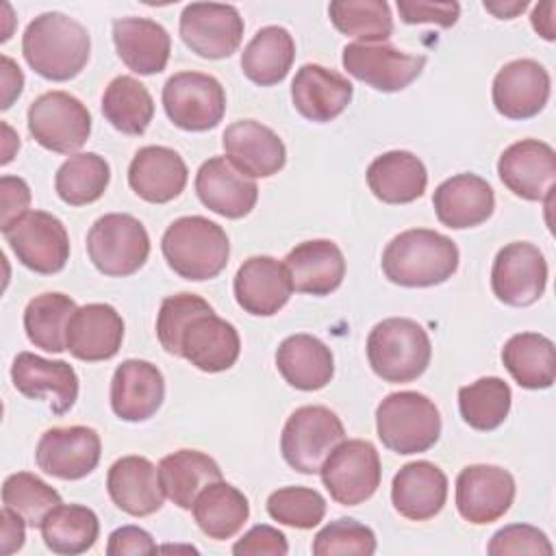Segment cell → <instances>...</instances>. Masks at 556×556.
Instances as JSON below:
<instances>
[{"instance_id": "d6a6232c", "label": "cell", "mask_w": 556, "mask_h": 556, "mask_svg": "<svg viewBox=\"0 0 556 556\" xmlns=\"http://www.w3.org/2000/svg\"><path fill=\"white\" fill-rule=\"evenodd\" d=\"M280 376L300 391L324 389L334 376L330 348L313 334H291L276 350Z\"/></svg>"}, {"instance_id": "ab89813d", "label": "cell", "mask_w": 556, "mask_h": 556, "mask_svg": "<svg viewBox=\"0 0 556 556\" xmlns=\"http://www.w3.org/2000/svg\"><path fill=\"white\" fill-rule=\"evenodd\" d=\"M76 308V302L65 293L50 291L35 295L24 311L28 341L52 354L67 350V326Z\"/></svg>"}, {"instance_id": "cb8c5ba5", "label": "cell", "mask_w": 556, "mask_h": 556, "mask_svg": "<svg viewBox=\"0 0 556 556\" xmlns=\"http://www.w3.org/2000/svg\"><path fill=\"white\" fill-rule=\"evenodd\" d=\"M165 400V380L156 365L128 358L111 380V408L124 421L150 419Z\"/></svg>"}, {"instance_id": "ee69618b", "label": "cell", "mask_w": 556, "mask_h": 556, "mask_svg": "<svg viewBox=\"0 0 556 556\" xmlns=\"http://www.w3.org/2000/svg\"><path fill=\"white\" fill-rule=\"evenodd\" d=\"M328 15L339 33L363 43H384L393 35V17L384 0H334Z\"/></svg>"}, {"instance_id": "f35d334b", "label": "cell", "mask_w": 556, "mask_h": 556, "mask_svg": "<svg viewBox=\"0 0 556 556\" xmlns=\"http://www.w3.org/2000/svg\"><path fill=\"white\" fill-rule=\"evenodd\" d=\"M41 539L54 554L76 556L91 549L100 534L98 515L80 504H59L41 521Z\"/></svg>"}, {"instance_id": "ba28073f", "label": "cell", "mask_w": 556, "mask_h": 556, "mask_svg": "<svg viewBox=\"0 0 556 556\" xmlns=\"http://www.w3.org/2000/svg\"><path fill=\"white\" fill-rule=\"evenodd\" d=\"M28 132L41 148L72 156L89 139L91 113L67 91H46L28 106Z\"/></svg>"}, {"instance_id": "9c48e42d", "label": "cell", "mask_w": 556, "mask_h": 556, "mask_svg": "<svg viewBox=\"0 0 556 556\" xmlns=\"http://www.w3.org/2000/svg\"><path fill=\"white\" fill-rule=\"evenodd\" d=\"M319 476L337 504L358 506L380 486V456L369 441L343 439L324 460Z\"/></svg>"}, {"instance_id": "f5cc1de1", "label": "cell", "mask_w": 556, "mask_h": 556, "mask_svg": "<svg viewBox=\"0 0 556 556\" xmlns=\"http://www.w3.org/2000/svg\"><path fill=\"white\" fill-rule=\"evenodd\" d=\"M0 230L4 232L11 224H15L22 215L28 213L30 206V189L20 176H2L0 178Z\"/></svg>"}, {"instance_id": "8d00e7d4", "label": "cell", "mask_w": 556, "mask_h": 556, "mask_svg": "<svg viewBox=\"0 0 556 556\" xmlns=\"http://www.w3.org/2000/svg\"><path fill=\"white\" fill-rule=\"evenodd\" d=\"M502 363L523 389H549L556 380V348L539 332L513 334L502 348Z\"/></svg>"}, {"instance_id": "44dd1931", "label": "cell", "mask_w": 556, "mask_h": 556, "mask_svg": "<svg viewBox=\"0 0 556 556\" xmlns=\"http://www.w3.org/2000/svg\"><path fill=\"white\" fill-rule=\"evenodd\" d=\"M195 193L206 208L228 219L245 217L258 200L254 178L237 169L226 156H213L200 165Z\"/></svg>"}, {"instance_id": "9a60e30c", "label": "cell", "mask_w": 556, "mask_h": 556, "mask_svg": "<svg viewBox=\"0 0 556 556\" xmlns=\"http://www.w3.org/2000/svg\"><path fill=\"white\" fill-rule=\"evenodd\" d=\"M515 500V478L497 465H469L456 478V508L473 526L504 517Z\"/></svg>"}, {"instance_id": "6f0895ef", "label": "cell", "mask_w": 556, "mask_h": 556, "mask_svg": "<svg viewBox=\"0 0 556 556\" xmlns=\"http://www.w3.org/2000/svg\"><path fill=\"white\" fill-rule=\"evenodd\" d=\"M554 0H545L541 4L534 7L532 11V28L547 41H554L556 33H554Z\"/></svg>"}, {"instance_id": "816d5d0a", "label": "cell", "mask_w": 556, "mask_h": 556, "mask_svg": "<svg viewBox=\"0 0 556 556\" xmlns=\"http://www.w3.org/2000/svg\"><path fill=\"white\" fill-rule=\"evenodd\" d=\"M289 552L287 536L271 526L258 523L250 528L235 545L232 554L237 556H256V554H271V556H285Z\"/></svg>"}, {"instance_id": "681fc988", "label": "cell", "mask_w": 556, "mask_h": 556, "mask_svg": "<svg viewBox=\"0 0 556 556\" xmlns=\"http://www.w3.org/2000/svg\"><path fill=\"white\" fill-rule=\"evenodd\" d=\"M486 552L491 556H506V554L552 556L554 547L543 530L528 523H510L491 536Z\"/></svg>"}, {"instance_id": "d4e9b609", "label": "cell", "mask_w": 556, "mask_h": 556, "mask_svg": "<svg viewBox=\"0 0 556 556\" xmlns=\"http://www.w3.org/2000/svg\"><path fill=\"white\" fill-rule=\"evenodd\" d=\"M352 96L354 87L345 76L317 63L302 65L291 83V100L298 113L319 124L339 117Z\"/></svg>"}, {"instance_id": "f6af8a7d", "label": "cell", "mask_w": 556, "mask_h": 556, "mask_svg": "<svg viewBox=\"0 0 556 556\" xmlns=\"http://www.w3.org/2000/svg\"><path fill=\"white\" fill-rule=\"evenodd\" d=\"M2 504L15 510L26 526L39 528L46 515L61 504V495L35 473L17 471L2 484Z\"/></svg>"}, {"instance_id": "52a82bcc", "label": "cell", "mask_w": 556, "mask_h": 556, "mask_svg": "<svg viewBox=\"0 0 556 556\" xmlns=\"http://www.w3.org/2000/svg\"><path fill=\"white\" fill-rule=\"evenodd\" d=\"M345 439V428L337 413L326 406L295 408L280 437L285 463L300 473H319L328 454Z\"/></svg>"}, {"instance_id": "5b68a950", "label": "cell", "mask_w": 556, "mask_h": 556, "mask_svg": "<svg viewBox=\"0 0 556 556\" xmlns=\"http://www.w3.org/2000/svg\"><path fill=\"white\" fill-rule=\"evenodd\" d=\"M376 430L387 450L404 456L419 454L439 441L441 415L424 393L397 391L378 404Z\"/></svg>"}, {"instance_id": "e575fe53", "label": "cell", "mask_w": 556, "mask_h": 556, "mask_svg": "<svg viewBox=\"0 0 556 556\" xmlns=\"http://www.w3.org/2000/svg\"><path fill=\"white\" fill-rule=\"evenodd\" d=\"M159 478L165 495L178 508L189 510L204 486L222 480V469L204 452L178 450L161 458Z\"/></svg>"}, {"instance_id": "6da1fadb", "label": "cell", "mask_w": 556, "mask_h": 556, "mask_svg": "<svg viewBox=\"0 0 556 556\" xmlns=\"http://www.w3.org/2000/svg\"><path fill=\"white\" fill-rule=\"evenodd\" d=\"M89 52L87 28L59 11L37 15L22 37V54L30 70L54 83L78 76L89 61Z\"/></svg>"}, {"instance_id": "484cf974", "label": "cell", "mask_w": 556, "mask_h": 556, "mask_svg": "<svg viewBox=\"0 0 556 556\" xmlns=\"http://www.w3.org/2000/svg\"><path fill=\"white\" fill-rule=\"evenodd\" d=\"M124 339V319L111 304H85L76 308L67 326V350L74 358L96 363L113 358Z\"/></svg>"}, {"instance_id": "d590c367", "label": "cell", "mask_w": 556, "mask_h": 556, "mask_svg": "<svg viewBox=\"0 0 556 556\" xmlns=\"http://www.w3.org/2000/svg\"><path fill=\"white\" fill-rule=\"evenodd\" d=\"M191 510L198 528L215 541L232 539L250 517L248 497L224 480L204 486L198 493Z\"/></svg>"}, {"instance_id": "2e32d148", "label": "cell", "mask_w": 556, "mask_h": 556, "mask_svg": "<svg viewBox=\"0 0 556 556\" xmlns=\"http://www.w3.org/2000/svg\"><path fill=\"white\" fill-rule=\"evenodd\" d=\"M100 434L89 426L50 428L41 434L35 460L37 467L59 480H80L100 463Z\"/></svg>"}, {"instance_id": "91938a15", "label": "cell", "mask_w": 556, "mask_h": 556, "mask_svg": "<svg viewBox=\"0 0 556 556\" xmlns=\"http://www.w3.org/2000/svg\"><path fill=\"white\" fill-rule=\"evenodd\" d=\"M2 130H4V156H2V165H7L11 159H13V154H11V148L9 146H15V148H20V137H15L13 135V130H11V126L9 124H2Z\"/></svg>"}, {"instance_id": "7bdbcfd3", "label": "cell", "mask_w": 556, "mask_h": 556, "mask_svg": "<svg viewBox=\"0 0 556 556\" xmlns=\"http://www.w3.org/2000/svg\"><path fill=\"white\" fill-rule=\"evenodd\" d=\"M510 387L497 376L480 378L458 389V408L467 426L480 432L495 430L504 424L510 410Z\"/></svg>"}, {"instance_id": "9f6ffc18", "label": "cell", "mask_w": 556, "mask_h": 556, "mask_svg": "<svg viewBox=\"0 0 556 556\" xmlns=\"http://www.w3.org/2000/svg\"><path fill=\"white\" fill-rule=\"evenodd\" d=\"M22 87H24L22 70L15 65L13 59L2 54V104L0 106L9 109L13 100L22 93Z\"/></svg>"}, {"instance_id": "c3c4849f", "label": "cell", "mask_w": 556, "mask_h": 556, "mask_svg": "<svg viewBox=\"0 0 556 556\" xmlns=\"http://www.w3.org/2000/svg\"><path fill=\"white\" fill-rule=\"evenodd\" d=\"M206 308H211V304L195 293H176V295H167L161 302V308L156 315V337L167 354L178 356L180 332L185 330V326L193 315Z\"/></svg>"}, {"instance_id": "8992f818", "label": "cell", "mask_w": 556, "mask_h": 556, "mask_svg": "<svg viewBox=\"0 0 556 556\" xmlns=\"http://www.w3.org/2000/svg\"><path fill=\"white\" fill-rule=\"evenodd\" d=\"M87 254L100 274L124 278L146 265L150 237L137 217L106 213L87 232Z\"/></svg>"}, {"instance_id": "5bb4252c", "label": "cell", "mask_w": 556, "mask_h": 556, "mask_svg": "<svg viewBox=\"0 0 556 556\" xmlns=\"http://www.w3.org/2000/svg\"><path fill=\"white\" fill-rule=\"evenodd\" d=\"M341 63L356 80L391 93L406 89L424 70V54H408L389 43L354 41L343 48Z\"/></svg>"}, {"instance_id": "30bf717a", "label": "cell", "mask_w": 556, "mask_h": 556, "mask_svg": "<svg viewBox=\"0 0 556 556\" xmlns=\"http://www.w3.org/2000/svg\"><path fill=\"white\" fill-rule=\"evenodd\" d=\"M163 109L169 122L189 132L215 128L226 113L222 83L202 72H178L163 87Z\"/></svg>"}, {"instance_id": "7c38bea8", "label": "cell", "mask_w": 556, "mask_h": 556, "mask_svg": "<svg viewBox=\"0 0 556 556\" xmlns=\"http://www.w3.org/2000/svg\"><path fill=\"white\" fill-rule=\"evenodd\" d=\"M180 39L202 59H226L241 46L243 17L232 4L191 2L180 13Z\"/></svg>"}, {"instance_id": "4316f807", "label": "cell", "mask_w": 556, "mask_h": 556, "mask_svg": "<svg viewBox=\"0 0 556 556\" xmlns=\"http://www.w3.org/2000/svg\"><path fill=\"white\" fill-rule=\"evenodd\" d=\"M106 491L113 504L132 517L156 513L165 500L159 467L146 456L117 458L106 473Z\"/></svg>"}, {"instance_id": "e0dca14e", "label": "cell", "mask_w": 556, "mask_h": 556, "mask_svg": "<svg viewBox=\"0 0 556 556\" xmlns=\"http://www.w3.org/2000/svg\"><path fill=\"white\" fill-rule=\"evenodd\" d=\"M497 174L515 195L530 202H543L554 191L556 152L549 143L539 139L515 141L502 152Z\"/></svg>"}, {"instance_id": "b9f144b4", "label": "cell", "mask_w": 556, "mask_h": 556, "mask_svg": "<svg viewBox=\"0 0 556 556\" xmlns=\"http://www.w3.org/2000/svg\"><path fill=\"white\" fill-rule=\"evenodd\" d=\"M111 180V167L96 152L72 154L54 176L56 195L70 206L91 204L102 198Z\"/></svg>"}, {"instance_id": "d6986e66", "label": "cell", "mask_w": 556, "mask_h": 556, "mask_svg": "<svg viewBox=\"0 0 556 556\" xmlns=\"http://www.w3.org/2000/svg\"><path fill=\"white\" fill-rule=\"evenodd\" d=\"M13 387L28 400H43L54 415H65L78 397V376L65 361L20 352L11 365Z\"/></svg>"}, {"instance_id": "3957f363", "label": "cell", "mask_w": 556, "mask_h": 556, "mask_svg": "<svg viewBox=\"0 0 556 556\" xmlns=\"http://www.w3.org/2000/svg\"><path fill=\"white\" fill-rule=\"evenodd\" d=\"M167 265L185 280H211L224 271L230 243L224 228L202 215L174 219L161 239Z\"/></svg>"}, {"instance_id": "836d02e7", "label": "cell", "mask_w": 556, "mask_h": 556, "mask_svg": "<svg viewBox=\"0 0 556 556\" xmlns=\"http://www.w3.org/2000/svg\"><path fill=\"white\" fill-rule=\"evenodd\" d=\"M367 185L384 204H408L424 195L428 172L413 152L391 150L369 163Z\"/></svg>"}, {"instance_id": "db71d44e", "label": "cell", "mask_w": 556, "mask_h": 556, "mask_svg": "<svg viewBox=\"0 0 556 556\" xmlns=\"http://www.w3.org/2000/svg\"><path fill=\"white\" fill-rule=\"evenodd\" d=\"M156 543L150 532L137 526H122L111 532L106 554L109 556H126V554H154Z\"/></svg>"}, {"instance_id": "4fadbf2b", "label": "cell", "mask_w": 556, "mask_h": 556, "mask_svg": "<svg viewBox=\"0 0 556 556\" xmlns=\"http://www.w3.org/2000/svg\"><path fill=\"white\" fill-rule=\"evenodd\" d=\"M547 285V261L543 252L528 241L504 245L491 267V289L508 306L534 304Z\"/></svg>"}, {"instance_id": "7dc6e473", "label": "cell", "mask_w": 556, "mask_h": 556, "mask_svg": "<svg viewBox=\"0 0 556 556\" xmlns=\"http://www.w3.org/2000/svg\"><path fill=\"white\" fill-rule=\"evenodd\" d=\"M374 552H376L374 530L350 517L330 521L315 534V541H313V554L317 556H343V554L369 556Z\"/></svg>"}, {"instance_id": "bcb514c9", "label": "cell", "mask_w": 556, "mask_h": 556, "mask_svg": "<svg viewBox=\"0 0 556 556\" xmlns=\"http://www.w3.org/2000/svg\"><path fill=\"white\" fill-rule=\"evenodd\" d=\"M267 513L278 523L311 530L324 519L326 500L308 486H282L267 497Z\"/></svg>"}, {"instance_id": "8fae6325", "label": "cell", "mask_w": 556, "mask_h": 556, "mask_svg": "<svg viewBox=\"0 0 556 556\" xmlns=\"http://www.w3.org/2000/svg\"><path fill=\"white\" fill-rule=\"evenodd\" d=\"M2 235L17 261L35 274H56L70 258L67 230L52 213L28 211Z\"/></svg>"}, {"instance_id": "60d3db41", "label": "cell", "mask_w": 556, "mask_h": 556, "mask_svg": "<svg viewBox=\"0 0 556 556\" xmlns=\"http://www.w3.org/2000/svg\"><path fill=\"white\" fill-rule=\"evenodd\" d=\"M106 122L124 135H143L154 117V100L143 83L132 76H117L102 96Z\"/></svg>"}, {"instance_id": "4dcf8cb0", "label": "cell", "mask_w": 556, "mask_h": 556, "mask_svg": "<svg viewBox=\"0 0 556 556\" xmlns=\"http://www.w3.org/2000/svg\"><path fill=\"white\" fill-rule=\"evenodd\" d=\"M291 285L300 293L328 295L345 278V258L341 248L330 239L298 243L285 258Z\"/></svg>"}, {"instance_id": "7402d4cb", "label": "cell", "mask_w": 556, "mask_h": 556, "mask_svg": "<svg viewBox=\"0 0 556 556\" xmlns=\"http://www.w3.org/2000/svg\"><path fill=\"white\" fill-rule=\"evenodd\" d=\"M226 159L250 178H269L287 163L282 139L254 119L232 122L222 137Z\"/></svg>"}, {"instance_id": "1f68e13d", "label": "cell", "mask_w": 556, "mask_h": 556, "mask_svg": "<svg viewBox=\"0 0 556 556\" xmlns=\"http://www.w3.org/2000/svg\"><path fill=\"white\" fill-rule=\"evenodd\" d=\"M113 43L124 65L143 76L163 72L172 52L169 33L148 17L115 20Z\"/></svg>"}, {"instance_id": "f546056e", "label": "cell", "mask_w": 556, "mask_h": 556, "mask_svg": "<svg viewBox=\"0 0 556 556\" xmlns=\"http://www.w3.org/2000/svg\"><path fill=\"white\" fill-rule=\"evenodd\" d=\"M447 500V476L430 460L404 465L391 484L393 508L410 519L426 521L439 515Z\"/></svg>"}, {"instance_id": "603a6c76", "label": "cell", "mask_w": 556, "mask_h": 556, "mask_svg": "<svg viewBox=\"0 0 556 556\" xmlns=\"http://www.w3.org/2000/svg\"><path fill=\"white\" fill-rule=\"evenodd\" d=\"M237 304L256 317L276 315L291 298L293 285L285 263L274 256H250L235 276Z\"/></svg>"}, {"instance_id": "ac0fdd59", "label": "cell", "mask_w": 556, "mask_h": 556, "mask_svg": "<svg viewBox=\"0 0 556 556\" xmlns=\"http://www.w3.org/2000/svg\"><path fill=\"white\" fill-rule=\"evenodd\" d=\"M241 352L237 328L217 317L213 306L193 315L178 339V356L206 374L230 369Z\"/></svg>"}, {"instance_id": "277c9868", "label": "cell", "mask_w": 556, "mask_h": 556, "mask_svg": "<svg viewBox=\"0 0 556 556\" xmlns=\"http://www.w3.org/2000/svg\"><path fill=\"white\" fill-rule=\"evenodd\" d=\"M432 345L424 326L406 317L376 324L367 337V361L384 382H413L430 365Z\"/></svg>"}, {"instance_id": "7a4b0ae2", "label": "cell", "mask_w": 556, "mask_h": 556, "mask_svg": "<svg viewBox=\"0 0 556 556\" xmlns=\"http://www.w3.org/2000/svg\"><path fill=\"white\" fill-rule=\"evenodd\" d=\"M458 269L456 243L428 228L404 230L382 252L384 276L400 287H434Z\"/></svg>"}, {"instance_id": "74e56055", "label": "cell", "mask_w": 556, "mask_h": 556, "mask_svg": "<svg viewBox=\"0 0 556 556\" xmlns=\"http://www.w3.org/2000/svg\"><path fill=\"white\" fill-rule=\"evenodd\" d=\"M295 59V41L282 26L261 28L241 52V70L254 85L269 87L289 74Z\"/></svg>"}, {"instance_id": "f907efd6", "label": "cell", "mask_w": 556, "mask_h": 556, "mask_svg": "<svg viewBox=\"0 0 556 556\" xmlns=\"http://www.w3.org/2000/svg\"><path fill=\"white\" fill-rule=\"evenodd\" d=\"M397 11L402 22L406 24H439L450 28L456 24L460 15L458 2H415V0H397Z\"/></svg>"}, {"instance_id": "f1b7e54d", "label": "cell", "mask_w": 556, "mask_h": 556, "mask_svg": "<svg viewBox=\"0 0 556 556\" xmlns=\"http://www.w3.org/2000/svg\"><path fill=\"white\" fill-rule=\"evenodd\" d=\"M432 206L443 226L465 230L480 226L493 215L495 195L484 178L476 174H456L434 189Z\"/></svg>"}, {"instance_id": "ffe728a7", "label": "cell", "mask_w": 556, "mask_h": 556, "mask_svg": "<svg viewBox=\"0 0 556 556\" xmlns=\"http://www.w3.org/2000/svg\"><path fill=\"white\" fill-rule=\"evenodd\" d=\"M549 89V74L539 61L517 59L495 74L491 96L500 115L508 119H528L545 109Z\"/></svg>"}, {"instance_id": "680465c9", "label": "cell", "mask_w": 556, "mask_h": 556, "mask_svg": "<svg viewBox=\"0 0 556 556\" xmlns=\"http://www.w3.org/2000/svg\"><path fill=\"white\" fill-rule=\"evenodd\" d=\"M528 7L526 0H515V2H484V9L491 11L500 20H510L517 13H521Z\"/></svg>"}, {"instance_id": "83f0119b", "label": "cell", "mask_w": 556, "mask_h": 556, "mask_svg": "<svg viewBox=\"0 0 556 556\" xmlns=\"http://www.w3.org/2000/svg\"><path fill=\"white\" fill-rule=\"evenodd\" d=\"M182 156L167 146L139 148L128 167L130 189L146 202L165 204L178 198L187 185Z\"/></svg>"}, {"instance_id": "11a10c76", "label": "cell", "mask_w": 556, "mask_h": 556, "mask_svg": "<svg viewBox=\"0 0 556 556\" xmlns=\"http://www.w3.org/2000/svg\"><path fill=\"white\" fill-rule=\"evenodd\" d=\"M0 519H2V530H0L2 547H0V552L2 554H13L24 545L26 521L15 510H11L9 506H2Z\"/></svg>"}]
</instances>
